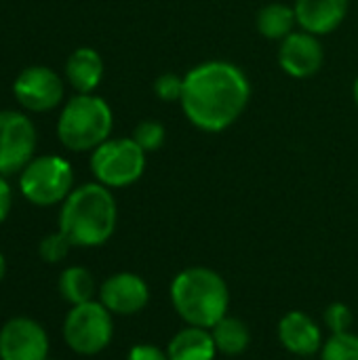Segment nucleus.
<instances>
[{
  "label": "nucleus",
  "mask_w": 358,
  "mask_h": 360,
  "mask_svg": "<svg viewBox=\"0 0 358 360\" xmlns=\"http://www.w3.org/2000/svg\"><path fill=\"white\" fill-rule=\"evenodd\" d=\"M251 99L247 74L222 59L205 61L184 76L181 110L200 131L222 133L232 127Z\"/></svg>",
  "instance_id": "1"
},
{
  "label": "nucleus",
  "mask_w": 358,
  "mask_h": 360,
  "mask_svg": "<svg viewBox=\"0 0 358 360\" xmlns=\"http://www.w3.org/2000/svg\"><path fill=\"white\" fill-rule=\"evenodd\" d=\"M118 207L110 188L95 184L78 186L61 202L59 230L74 247H99L116 230Z\"/></svg>",
  "instance_id": "2"
},
{
  "label": "nucleus",
  "mask_w": 358,
  "mask_h": 360,
  "mask_svg": "<svg viewBox=\"0 0 358 360\" xmlns=\"http://www.w3.org/2000/svg\"><path fill=\"white\" fill-rule=\"evenodd\" d=\"M171 304L177 316L190 327L211 329L230 308V291L219 272L192 266L181 270L171 283Z\"/></svg>",
  "instance_id": "3"
},
{
  "label": "nucleus",
  "mask_w": 358,
  "mask_h": 360,
  "mask_svg": "<svg viewBox=\"0 0 358 360\" xmlns=\"http://www.w3.org/2000/svg\"><path fill=\"white\" fill-rule=\"evenodd\" d=\"M112 127L114 116L110 105L93 93H78L61 110L57 137L72 152H89L110 139Z\"/></svg>",
  "instance_id": "4"
},
{
  "label": "nucleus",
  "mask_w": 358,
  "mask_h": 360,
  "mask_svg": "<svg viewBox=\"0 0 358 360\" xmlns=\"http://www.w3.org/2000/svg\"><path fill=\"white\" fill-rule=\"evenodd\" d=\"M112 312L97 300L72 306L63 321V340L72 352L95 356L103 352L114 338Z\"/></svg>",
  "instance_id": "5"
},
{
  "label": "nucleus",
  "mask_w": 358,
  "mask_h": 360,
  "mask_svg": "<svg viewBox=\"0 0 358 360\" xmlns=\"http://www.w3.org/2000/svg\"><path fill=\"white\" fill-rule=\"evenodd\" d=\"M91 171L110 190L133 186L146 171V152L133 137L108 139L93 150Z\"/></svg>",
  "instance_id": "6"
},
{
  "label": "nucleus",
  "mask_w": 358,
  "mask_h": 360,
  "mask_svg": "<svg viewBox=\"0 0 358 360\" xmlns=\"http://www.w3.org/2000/svg\"><path fill=\"white\" fill-rule=\"evenodd\" d=\"M72 165L61 156L34 158L19 177L21 194L36 207H53L63 202L74 190Z\"/></svg>",
  "instance_id": "7"
},
{
  "label": "nucleus",
  "mask_w": 358,
  "mask_h": 360,
  "mask_svg": "<svg viewBox=\"0 0 358 360\" xmlns=\"http://www.w3.org/2000/svg\"><path fill=\"white\" fill-rule=\"evenodd\" d=\"M36 129L32 120L13 110L0 112V175L21 173L34 158Z\"/></svg>",
  "instance_id": "8"
},
{
  "label": "nucleus",
  "mask_w": 358,
  "mask_h": 360,
  "mask_svg": "<svg viewBox=\"0 0 358 360\" xmlns=\"http://www.w3.org/2000/svg\"><path fill=\"white\" fill-rule=\"evenodd\" d=\"M13 95L19 105L30 112H49L61 103L63 82L51 68L32 65L15 78Z\"/></svg>",
  "instance_id": "9"
},
{
  "label": "nucleus",
  "mask_w": 358,
  "mask_h": 360,
  "mask_svg": "<svg viewBox=\"0 0 358 360\" xmlns=\"http://www.w3.org/2000/svg\"><path fill=\"white\" fill-rule=\"evenodd\" d=\"M49 335L34 319L17 316L0 329V360H46Z\"/></svg>",
  "instance_id": "10"
},
{
  "label": "nucleus",
  "mask_w": 358,
  "mask_h": 360,
  "mask_svg": "<svg viewBox=\"0 0 358 360\" xmlns=\"http://www.w3.org/2000/svg\"><path fill=\"white\" fill-rule=\"evenodd\" d=\"M99 302L116 316H133L148 306L150 287L139 274L116 272L99 287Z\"/></svg>",
  "instance_id": "11"
},
{
  "label": "nucleus",
  "mask_w": 358,
  "mask_h": 360,
  "mask_svg": "<svg viewBox=\"0 0 358 360\" xmlns=\"http://www.w3.org/2000/svg\"><path fill=\"white\" fill-rule=\"evenodd\" d=\"M323 61H325V51L319 36L302 30L281 40L279 63L285 74L293 78H310L323 68Z\"/></svg>",
  "instance_id": "12"
},
{
  "label": "nucleus",
  "mask_w": 358,
  "mask_h": 360,
  "mask_svg": "<svg viewBox=\"0 0 358 360\" xmlns=\"http://www.w3.org/2000/svg\"><path fill=\"white\" fill-rule=\"evenodd\" d=\"M279 342L295 356H312L325 344L319 323L302 310L287 312L279 321Z\"/></svg>",
  "instance_id": "13"
},
{
  "label": "nucleus",
  "mask_w": 358,
  "mask_h": 360,
  "mask_svg": "<svg viewBox=\"0 0 358 360\" xmlns=\"http://www.w3.org/2000/svg\"><path fill=\"white\" fill-rule=\"evenodd\" d=\"M298 23L304 32L325 36L335 32L348 13V0H295Z\"/></svg>",
  "instance_id": "14"
},
{
  "label": "nucleus",
  "mask_w": 358,
  "mask_h": 360,
  "mask_svg": "<svg viewBox=\"0 0 358 360\" xmlns=\"http://www.w3.org/2000/svg\"><path fill=\"white\" fill-rule=\"evenodd\" d=\"M65 76H68L70 84L80 95L93 93L99 86L101 78H103V59H101V55L95 49H91V46L76 49L68 57Z\"/></svg>",
  "instance_id": "15"
},
{
  "label": "nucleus",
  "mask_w": 358,
  "mask_h": 360,
  "mask_svg": "<svg viewBox=\"0 0 358 360\" xmlns=\"http://www.w3.org/2000/svg\"><path fill=\"white\" fill-rule=\"evenodd\" d=\"M167 354L169 360H215L219 352L209 329L188 325L171 338Z\"/></svg>",
  "instance_id": "16"
},
{
  "label": "nucleus",
  "mask_w": 358,
  "mask_h": 360,
  "mask_svg": "<svg viewBox=\"0 0 358 360\" xmlns=\"http://www.w3.org/2000/svg\"><path fill=\"white\" fill-rule=\"evenodd\" d=\"M209 331L213 335V342L217 346V352L219 354H226V356H238L251 344V331H249L247 323L241 321V319H236V316H228L226 314Z\"/></svg>",
  "instance_id": "17"
},
{
  "label": "nucleus",
  "mask_w": 358,
  "mask_h": 360,
  "mask_svg": "<svg viewBox=\"0 0 358 360\" xmlns=\"http://www.w3.org/2000/svg\"><path fill=\"white\" fill-rule=\"evenodd\" d=\"M295 23V8L283 2H270L257 13V30L268 40H285L289 34H293Z\"/></svg>",
  "instance_id": "18"
},
{
  "label": "nucleus",
  "mask_w": 358,
  "mask_h": 360,
  "mask_svg": "<svg viewBox=\"0 0 358 360\" xmlns=\"http://www.w3.org/2000/svg\"><path fill=\"white\" fill-rule=\"evenodd\" d=\"M57 289H59V295L72 306L87 304V302L95 300V278L82 266L65 268L59 276Z\"/></svg>",
  "instance_id": "19"
},
{
  "label": "nucleus",
  "mask_w": 358,
  "mask_h": 360,
  "mask_svg": "<svg viewBox=\"0 0 358 360\" xmlns=\"http://www.w3.org/2000/svg\"><path fill=\"white\" fill-rule=\"evenodd\" d=\"M321 360H358L357 333H331V338L321 348Z\"/></svg>",
  "instance_id": "20"
},
{
  "label": "nucleus",
  "mask_w": 358,
  "mask_h": 360,
  "mask_svg": "<svg viewBox=\"0 0 358 360\" xmlns=\"http://www.w3.org/2000/svg\"><path fill=\"white\" fill-rule=\"evenodd\" d=\"M133 139L148 154V152H156V150H160L165 146L167 131L158 120H141L133 131Z\"/></svg>",
  "instance_id": "21"
},
{
  "label": "nucleus",
  "mask_w": 358,
  "mask_h": 360,
  "mask_svg": "<svg viewBox=\"0 0 358 360\" xmlns=\"http://www.w3.org/2000/svg\"><path fill=\"white\" fill-rule=\"evenodd\" d=\"M72 247H74V245L70 243V238L59 230V232L49 234L46 238L40 240V245H38V255H40V259L46 262V264H59V262H63V259L68 257V253H70Z\"/></svg>",
  "instance_id": "22"
},
{
  "label": "nucleus",
  "mask_w": 358,
  "mask_h": 360,
  "mask_svg": "<svg viewBox=\"0 0 358 360\" xmlns=\"http://www.w3.org/2000/svg\"><path fill=\"white\" fill-rule=\"evenodd\" d=\"M154 93L160 101L165 103H173V101H181V95H184V78L177 76V74H160L156 80H154Z\"/></svg>",
  "instance_id": "23"
},
{
  "label": "nucleus",
  "mask_w": 358,
  "mask_h": 360,
  "mask_svg": "<svg viewBox=\"0 0 358 360\" xmlns=\"http://www.w3.org/2000/svg\"><path fill=\"white\" fill-rule=\"evenodd\" d=\"M352 323H354V314H352L350 306H346L342 302H333L331 306H327V310H325V327L331 333L350 331Z\"/></svg>",
  "instance_id": "24"
},
{
  "label": "nucleus",
  "mask_w": 358,
  "mask_h": 360,
  "mask_svg": "<svg viewBox=\"0 0 358 360\" xmlns=\"http://www.w3.org/2000/svg\"><path fill=\"white\" fill-rule=\"evenodd\" d=\"M127 360H169V354L154 344H137L129 350Z\"/></svg>",
  "instance_id": "25"
},
{
  "label": "nucleus",
  "mask_w": 358,
  "mask_h": 360,
  "mask_svg": "<svg viewBox=\"0 0 358 360\" xmlns=\"http://www.w3.org/2000/svg\"><path fill=\"white\" fill-rule=\"evenodd\" d=\"M11 207H13V190L4 179V175H0V224L8 217Z\"/></svg>",
  "instance_id": "26"
},
{
  "label": "nucleus",
  "mask_w": 358,
  "mask_h": 360,
  "mask_svg": "<svg viewBox=\"0 0 358 360\" xmlns=\"http://www.w3.org/2000/svg\"><path fill=\"white\" fill-rule=\"evenodd\" d=\"M4 274H6V259H4V255L0 253V283H2V278H4Z\"/></svg>",
  "instance_id": "27"
},
{
  "label": "nucleus",
  "mask_w": 358,
  "mask_h": 360,
  "mask_svg": "<svg viewBox=\"0 0 358 360\" xmlns=\"http://www.w3.org/2000/svg\"><path fill=\"white\" fill-rule=\"evenodd\" d=\"M354 101H357V105H358V78L354 80Z\"/></svg>",
  "instance_id": "28"
},
{
  "label": "nucleus",
  "mask_w": 358,
  "mask_h": 360,
  "mask_svg": "<svg viewBox=\"0 0 358 360\" xmlns=\"http://www.w3.org/2000/svg\"><path fill=\"white\" fill-rule=\"evenodd\" d=\"M46 360H53V359H46Z\"/></svg>",
  "instance_id": "29"
}]
</instances>
